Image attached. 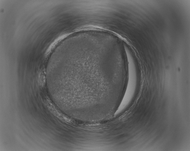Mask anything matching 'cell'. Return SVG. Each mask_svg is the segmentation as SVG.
I'll return each mask as SVG.
<instances>
[{"mask_svg":"<svg viewBox=\"0 0 190 151\" xmlns=\"http://www.w3.org/2000/svg\"><path fill=\"white\" fill-rule=\"evenodd\" d=\"M128 48L125 50L128 62V81L126 90L117 108L119 112L131 103L136 94L140 82V76L133 55Z\"/></svg>","mask_w":190,"mask_h":151,"instance_id":"1","label":"cell"}]
</instances>
